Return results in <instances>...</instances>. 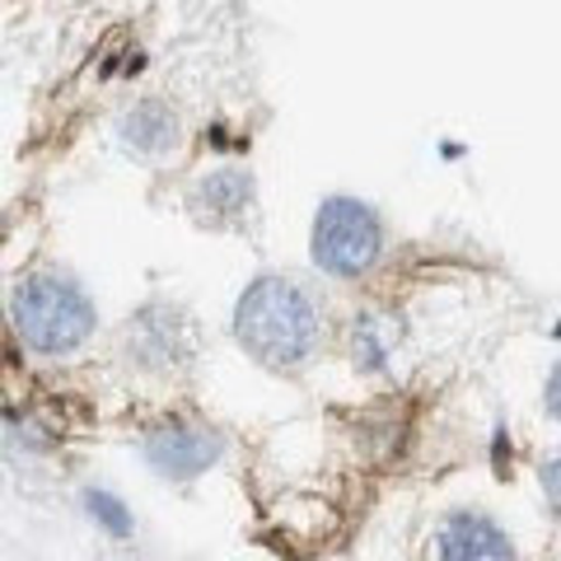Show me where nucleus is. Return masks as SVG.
<instances>
[{"instance_id":"obj_1","label":"nucleus","mask_w":561,"mask_h":561,"mask_svg":"<svg viewBox=\"0 0 561 561\" xmlns=\"http://www.w3.org/2000/svg\"><path fill=\"white\" fill-rule=\"evenodd\" d=\"M234 337L272 370L305 365L319 346V309L295 280L262 276L234 305Z\"/></svg>"},{"instance_id":"obj_2","label":"nucleus","mask_w":561,"mask_h":561,"mask_svg":"<svg viewBox=\"0 0 561 561\" xmlns=\"http://www.w3.org/2000/svg\"><path fill=\"white\" fill-rule=\"evenodd\" d=\"M14 328L38 356H66L94 332V305L66 276H28L10 300Z\"/></svg>"},{"instance_id":"obj_3","label":"nucleus","mask_w":561,"mask_h":561,"mask_svg":"<svg viewBox=\"0 0 561 561\" xmlns=\"http://www.w3.org/2000/svg\"><path fill=\"white\" fill-rule=\"evenodd\" d=\"M383 230L379 216L356 197H328L313 216L309 253L328 276H365L379 262Z\"/></svg>"},{"instance_id":"obj_4","label":"nucleus","mask_w":561,"mask_h":561,"mask_svg":"<svg viewBox=\"0 0 561 561\" xmlns=\"http://www.w3.org/2000/svg\"><path fill=\"white\" fill-rule=\"evenodd\" d=\"M426 561H515V548L478 511H449L435 519Z\"/></svg>"},{"instance_id":"obj_5","label":"nucleus","mask_w":561,"mask_h":561,"mask_svg":"<svg viewBox=\"0 0 561 561\" xmlns=\"http://www.w3.org/2000/svg\"><path fill=\"white\" fill-rule=\"evenodd\" d=\"M225 454L220 431H206V426H187V421H169V426L150 431L146 435V459L154 472H164L173 482H187L206 472Z\"/></svg>"},{"instance_id":"obj_6","label":"nucleus","mask_w":561,"mask_h":561,"mask_svg":"<svg viewBox=\"0 0 561 561\" xmlns=\"http://www.w3.org/2000/svg\"><path fill=\"white\" fill-rule=\"evenodd\" d=\"M127 351L146 370H173V365H183L192 356V328L183 313L150 305V309H140L136 323L127 328Z\"/></svg>"},{"instance_id":"obj_7","label":"nucleus","mask_w":561,"mask_h":561,"mask_svg":"<svg viewBox=\"0 0 561 561\" xmlns=\"http://www.w3.org/2000/svg\"><path fill=\"white\" fill-rule=\"evenodd\" d=\"M122 140H127L131 150L140 154H160L169 150L173 140H179V117H173V108H164V103H136V108L122 117Z\"/></svg>"},{"instance_id":"obj_8","label":"nucleus","mask_w":561,"mask_h":561,"mask_svg":"<svg viewBox=\"0 0 561 561\" xmlns=\"http://www.w3.org/2000/svg\"><path fill=\"white\" fill-rule=\"evenodd\" d=\"M398 337H402L398 319H389V313H360V319L351 323V360L375 375L389 365Z\"/></svg>"},{"instance_id":"obj_9","label":"nucleus","mask_w":561,"mask_h":561,"mask_svg":"<svg viewBox=\"0 0 561 561\" xmlns=\"http://www.w3.org/2000/svg\"><path fill=\"white\" fill-rule=\"evenodd\" d=\"M197 206L210 216H234V210L249 206V173L239 169H220L197 187Z\"/></svg>"},{"instance_id":"obj_10","label":"nucleus","mask_w":561,"mask_h":561,"mask_svg":"<svg viewBox=\"0 0 561 561\" xmlns=\"http://www.w3.org/2000/svg\"><path fill=\"white\" fill-rule=\"evenodd\" d=\"M84 511H90L113 538H131V515L122 511V501L108 496V491H90V496H84Z\"/></svg>"},{"instance_id":"obj_11","label":"nucleus","mask_w":561,"mask_h":561,"mask_svg":"<svg viewBox=\"0 0 561 561\" xmlns=\"http://www.w3.org/2000/svg\"><path fill=\"white\" fill-rule=\"evenodd\" d=\"M542 491H548L552 511H557V519H561V459H552L548 468H542Z\"/></svg>"},{"instance_id":"obj_12","label":"nucleus","mask_w":561,"mask_h":561,"mask_svg":"<svg viewBox=\"0 0 561 561\" xmlns=\"http://www.w3.org/2000/svg\"><path fill=\"white\" fill-rule=\"evenodd\" d=\"M548 412L561 421V365H557L552 379H548Z\"/></svg>"},{"instance_id":"obj_13","label":"nucleus","mask_w":561,"mask_h":561,"mask_svg":"<svg viewBox=\"0 0 561 561\" xmlns=\"http://www.w3.org/2000/svg\"><path fill=\"white\" fill-rule=\"evenodd\" d=\"M557 561H561V557H557Z\"/></svg>"}]
</instances>
